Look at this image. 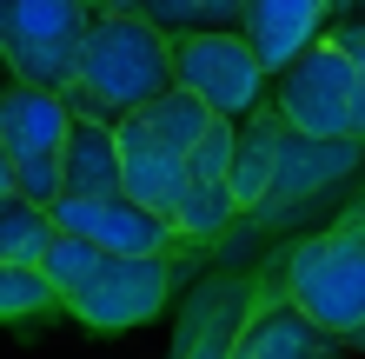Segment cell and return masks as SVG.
<instances>
[{
  "mask_svg": "<svg viewBox=\"0 0 365 359\" xmlns=\"http://www.w3.org/2000/svg\"><path fill=\"white\" fill-rule=\"evenodd\" d=\"M53 286L40 266H7L0 260V320H27V313H47Z\"/></svg>",
  "mask_w": 365,
  "mask_h": 359,
  "instance_id": "17",
  "label": "cell"
},
{
  "mask_svg": "<svg viewBox=\"0 0 365 359\" xmlns=\"http://www.w3.org/2000/svg\"><path fill=\"white\" fill-rule=\"evenodd\" d=\"M326 359H352V353H326Z\"/></svg>",
  "mask_w": 365,
  "mask_h": 359,
  "instance_id": "21",
  "label": "cell"
},
{
  "mask_svg": "<svg viewBox=\"0 0 365 359\" xmlns=\"http://www.w3.org/2000/svg\"><path fill=\"white\" fill-rule=\"evenodd\" d=\"M14 193V166H7V146H0V200Z\"/></svg>",
  "mask_w": 365,
  "mask_h": 359,
  "instance_id": "20",
  "label": "cell"
},
{
  "mask_svg": "<svg viewBox=\"0 0 365 359\" xmlns=\"http://www.w3.org/2000/svg\"><path fill=\"white\" fill-rule=\"evenodd\" d=\"M339 20H359L365 27V0H339Z\"/></svg>",
  "mask_w": 365,
  "mask_h": 359,
  "instance_id": "19",
  "label": "cell"
},
{
  "mask_svg": "<svg viewBox=\"0 0 365 359\" xmlns=\"http://www.w3.org/2000/svg\"><path fill=\"white\" fill-rule=\"evenodd\" d=\"M47 220L60 233H80L93 240L100 253H173L180 233L173 220L153 213V206H140L133 193H87V200H53Z\"/></svg>",
  "mask_w": 365,
  "mask_h": 359,
  "instance_id": "11",
  "label": "cell"
},
{
  "mask_svg": "<svg viewBox=\"0 0 365 359\" xmlns=\"http://www.w3.org/2000/svg\"><path fill=\"white\" fill-rule=\"evenodd\" d=\"M140 14H153L166 34H192V27H232L246 0H133Z\"/></svg>",
  "mask_w": 365,
  "mask_h": 359,
  "instance_id": "16",
  "label": "cell"
},
{
  "mask_svg": "<svg viewBox=\"0 0 365 359\" xmlns=\"http://www.w3.org/2000/svg\"><path fill=\"white\" fill-rule=\"evenodd\" d=\"M166 293H173V253H100L93 273L60 306L73 320H87L93 333H126L153 320Z\"/></svg>",
  "mask_w": 365,
  "mask_h": 359,
  "instance_id": "8",
  "label": "cell"
},
{
  "mask_svg": "<svg viewBox=\"0 0 365 359\" xmlns=\"http://www.w3.org/2000/svg\"><path fill=\"white\" fill-rule=\"evenodd\" d=\"M359 160H365V140L306 133V126H292L286 113H279L272 120V180H266L259 213H292V206L319 200L326 186H339L346 173H359Z\"/></svg>",
  "mask_w": 365,
  "mask_h": 359,
  "instance_id": "9",
  "label": "cell"
},
{
  "mask_svg": "<svg viewBox=\"0 0 365 359\" xmlns=\"http://www.w3.org/2000/svg\"><path fill=\"white\" fill-rule=\"evenodd\" d=\"M266 67L259 54L246 47L240 27H192V34H173V87L200 93L220 120H240L266 100Z\"/></svg>",
  "mask_w": 365,
  "mask_h": 359,
  "instance_id": "7",
  "label": "cell"
},
{
  "mask_svg": "<svg viewBox=\"0 0 365 359\" xmlns=\"http://www.w3.org/2000/svg\"><path fill=\"white\" fill-rule=\"evenodd\" d=\"M166 87H173V34L153 14H140L133 0H93L67 107L120 120L146 100H160Z\"/></svg>",
  "mask_w": 365,
  "mask_h": 359,
  "instance_id": "1",
  "label": "cell"
},
{
  "mask_svg": "<svg viewBox=\"0 0 365 359\" xmlns=\"http://www.w3.org/2000/svg\"><path fill=\"white\" fill-rule=\"evenodd\" d=\"M266 100L306 133L365 140V27L332 20L306 54L266 80Z\"/></svg>",
  "mask_w": 365,
  "mask_h": 359,
  "instance_id": "2",
  "label": "cell"
},
{
  "mask_svg": "<svg viewBox=\"0 0 365 359\" xmlns=\"http://www.w3.org/2000/svg\"><path fill=\"white\" fill-rule=\"evenodd\" d=\"M87 193H120V133L100 113H73L67 153H60V200H87Z\"/></svg>",
  "mask_w": 365,
  "mask_h": 359,
  "instance_id": "14",
  "label": "cell"
},
{
  "mask_svg": "<svg viewBox=\"0 0 365 359\" xmlns=\"http://www.w3.org/2000/svg\"><path fill=\"white\" fill-rule=\"evenodd\" d=\"M93 0H0V67L27 87H73Z\"/></svg>",
  "mask_w": 365,
  "mask_h": 359,
  "instance_id": "5",
  "label": "cell"
},
{
  "mask_svg": "<svg viewBox=\"0 0 365 359\" xmlns=\"http://www.w3.org/2000/svg\"><path fill=\"white\" fill-rule=\"evenodd\" d=\"M279 286H286V300L312 326H326L346 346L365 326V213H346L339 226L299 240L286 273H279Z\"/></svg>",
  "mask_w": 365,
  "mask_h": 359,
  "instance_id": "4",
  "label": "cell"
},
{
  "mask_svg": "<svg viewBox=\"0 0 365 359\" xmlns=\"http://www.w3.org/2000/svg\"><path fill=\"white\" fill-rule=\"evenodd\" d=\"M339 20V0H246L232 27L246 34V47L259 54V67L279 74L286 60H299Z\"/></svg>",
  "mask_w": 365,
  "mask_h": 359,
  "instance_id": "13",
  "label": "cell"
},
{
  "mask_svg": "<svg viewBox=\"0 0 365 359\" xmlns=\"http://www.w3.org/2000/svg\"><path fill=\"white\" fill-rule=\"evenodd\" d=\"M173 233L180 240H212L240 220V200H232V120L212 113V126L200 133L186 160V180H180V200H173Z\"/></svg>",
  "mask_w": 365,
  "mask_h": 359,
  "instance_id": "10",
  "label": "cell"
},
{
  "mask_svg": "<svg viewBox=\"0 0 365 359\" xmlns=\"http://www.w3.org/2000/svg\"><path fill=\"white\" fill-rule=\"evenodd\" d=\"M232 326H240V306H220V320H192L180 359H232Z\"/></svg>",
  "mask_w": 365,
  "mask_h": 359,
  "instance_id": "18",
  "label": "cell"
},
{
  "mask_svg": "<svg viewBox=\"0 0 365 359\" xmlns=\"http://www.w3.org/2000/svg\"><path fill=\"white\" fill-rule=\"evenodd\" d=\"M326 353H339V340L326 326H312L306 313L286 300V286H259L240 306L232 359H326Z\"/></svg>",
  "mask_w": 365,
  "mask_h": 359,
  "instance_id": "12",
  "label": "cell"
},
{
  "mask_svg": "<svg viewBox=\"0 0 365 359\" xmlns=\"http://www.w3.org/2000/svg\"><path fill=\"white\" fill-rule=\"evenodd\" d=\"M206 126H212V107L186 87H166L160 100L120 113L113 120V133H120V193H133L153 213H173L186 160H192Z\"/></svg>",
  "mask_w": 365,
  "mask_h": 359,
  "instance_id": "3",
  "label": "cell"
},
{
  "mask_svg": "<svg viewBox=\"0 0 365 359\" xmlns=\"http://www.w3.org/2000/svg\"><path fill=\"white\" fill-rule=\"evenodd\" d=\"M47 240H53L47 206H34V200H20V193L0 200V260H7V266H40Z\"/></svg>",
  "mask_w": 365,
  "mask_h": 359,
  "instance_id": "15",
  "label": "cell"
},
{
  "mask_svg": "<svg viewBox=\"0 0 365 359\" xmlns=\"http://www.w3.org/2000/svg\"><path fill=\"white\" fill-rule=\"evenodd\" d=\"M67 126H73L67 93L27 87V80H7V87H0V146H7L14 193H20V200H34V206H53V200H60V153H67Z\"/></svg>",
  "mask_w": 365,
  "mask_h": 359,
  "instance_id": "6",
  "label": "cell"
},
{
  "mask_svg": "<svg viewBox=\"0 0 365 359\" xmlns=\"http://www.w3.org/2000/svg\"><path fill=\"white\" fill-rule=\"evenodd\" d=\"M0 87H7V67H0Z\"/></svg>",
  "mask_w": 365,
  "mask_h": 359,
  "instance_id": "22",
  "label": "cell"
}]
</instances>
